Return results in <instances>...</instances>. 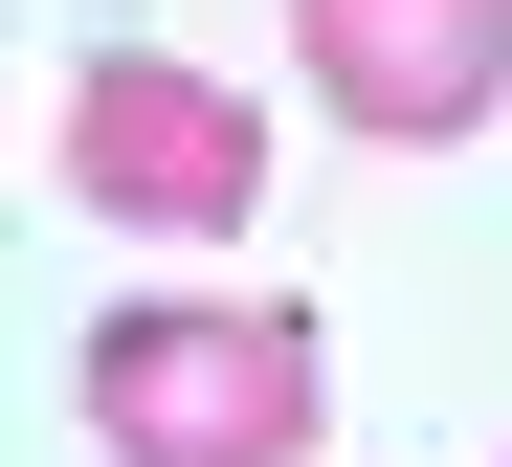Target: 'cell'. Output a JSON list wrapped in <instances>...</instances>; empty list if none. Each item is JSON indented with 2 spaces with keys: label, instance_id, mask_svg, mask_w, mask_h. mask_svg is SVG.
<instances>
[{
  "label": "cell",
  "instance_id": "obj_1",
  "mask_svg": "<svg viewBox=\"0 0 512 467\" xmlns=\"http://www.w3.org/2000/svg\"><path fill=\"white\" fill-rule=\"evenodd\" d=\"M312 312L290 290H134L90 312V356H67V401H90L112 467H290L312 445Z\"/></svg>",
  "mask_w": 512,
  "mask_h": 467
},
{
  "label": "cell",
  "instance_id": "obj_2",
  "mask_svg": "<svg viewBox=\"0 0 512 467\" xmlns=\"http://www.w3.org/2000/svg\"><path fill=\"white\" fill-rule=\"evenodd\" d=\"M67 201L134 223V245H223L268 201V112L223 67H179V45H90L67 67Z\"/></svg>",
  "mask_w": 512,
  "mask_h": 467
},
{
  "label": "cell",
  "instance_id": "obj_3",
  "mask_svg": "<svg viewBox=\"0 0 512 467\" xmlns=\"http://www.w3.org/2000/svg\"><path fill=\"white\" fill-rule=\"evenodd\" d=\"M290 67L334 89V134L446 156V134H490V89H512V0H290Z\"/></svg>",
  "mask_w": 512,
  "mask_h": 467
}]
</instances>
